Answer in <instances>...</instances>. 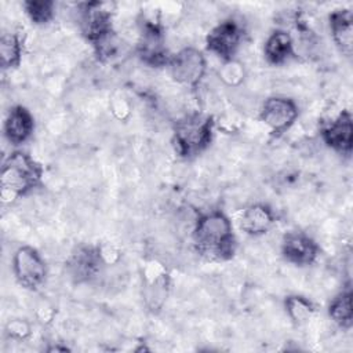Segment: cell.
Returning a JSON list of instances; mask_svg holds the SVG:
<instances>
[{"label": "cell", "instance_id": "12", "mask_svg": "<svg viewBox=\"0 0 353 353\" xmlns=\"http://www.w3.org/2000/svg\"><path fill=\"white\" fill-rule=\"evenodd\" d=\"M323 141L335 152L349 154L352 152L353 124L347 110L339 113L328 125L321 130Z\"/></svg>", "mask_w": 353, "mask_h": 353}, {"label": "cell", "instance_id": "13", "mask_svg": "<svg viewBox=\"0 0 353 353\" xmlns=\"http://www.w3.org/2000/svg\"><path fill=\"white\" fill-rule=\"evenodd\" d=\"M101 265L102 262L98 255V248L83 245L70 255L68 261V272L76 283L88 281L99 272Z\"/></svg>", "mask_w": 353, "mask_h": 353}, {"label": "cell", "instance_id": "7", "mask_svg": "<svg viewBox=\"0 0 353 353\" xmlns=\"http://www.w3.org/2000/svg\"><path fill=\"white\" fill-rule=\"evenodd\" d=\"M241 28L233 19H226L218 23L207 34L205 44L208 51L218 55L223 62L232 61L241 43Z\"/></svg>", "mask_w": 353, "mask_h": 353}, {"label": "cell", "instance_id": "6", "mask_svg": "<svg viewBox=\"0 0 353 353\" xmlns=\"http://www.w3.org/2000/svg\"><path fill=\"white\" fill-rule=\"evenodd\" d=\"M138 54L141 59L150 66L168 65L170 58L164 46L163 29L160 19L143 17L141 37L138 43Z\"/></svg>", "mask_w": 353, "mask_h": 353}, {"label": "cell", "instance_id": "19", "mask_svg": "<svg viewBox=\"0 0 353 353\" xmlns=\"http://www.w3.org/2000/svg\"><path fill=\"white\" fill-rule=\"evenodd\" d=\"M22 58V44L17 33H3L0 40V62L3 69L17 68Z\"/></svg>", "mask_w": 353, "mask_h": 353}, {"label": "cell", "instance_id": "8", "mask_svg": "<svg viewBox=\"0 0 353 353\" xmlns=\"http://www.w3.org/2000/svg\"><path fill=\"white\" fill-rule=\"evenodd\" d=\"M298 117L296 103L284 97H272L265 101L261 110V120L268 125L273 135L285 132Z\"/></svg>", "mask_w": 353, "mask_h": 353}, {"label": "cell", "instance_id": "10", "mask_svg": "<svg viewBox=\"0 0 353 353\" xmlns=\"http://www.w3.org/2000/svg\"><path fill=\"white\" fill-rule=\"evenodd\" d=\"M143 281H145V299L150 310H159L167 296V290L170 285V277L165 266L156 261H148L143 268Z\"/></svg>", "mask_w": 353, "mask_h": 353}, {"label": "cell", "instance_id": "14", "mask_svg": "<svg viewBox=\"0 0 353 353\" xmlns=\"http://www.w3.org/2000/svg\"><path fill=\"white\" fill-rule=\"evenodd\" d=\"M34 128L32 113L22 105L10 109L4 121V135L11 145H21L29 139Z\"/></svg>", "mask_w": 353, "mask_h": 353}, {"label": "cell", "instance_id": "20", "mask_svg": "<svg viewBox=\"0 0 353 353\" xmlns=\"http://www.w3.org/2000/svg\"><path fill=\"white\" fill-rule=\"evenodd\" d=\"M287 314L295 325L306 324L314 314V305L301 295H290L284 301Z\"/></svg>", "mask_w": 353, "mask_h": 353}, {"label": "cell", "instance_id": "2", "mask_svg": "<svg viewBox=\"0 0 353 353\" xmlns=\"http://www.w3.org/2000/svg\"><path fill=\"white\" fill-rule=\"evenodd\" d=\"M43 176L41 165L28 153L15 150L3 163L0 188L4 203H11L34 189Z\"/></svg>", "mask_w": 353, "mask_h": 353}, {"label": "cell", "instance_id": "4", "mask_svg": "<svg viewBox=\"0 0 353 353\" xmlns=\"http://www.w3.org/2000/svg\"><path fill=\"white\" fill-rule=\"evenodd\" d=\"M12 272L23 288L37 290L46 280L47 266L36 248L22 245L12 256Z\"/></svg>", "mask_w": 353, "mask_h": 353}, {"label": "cell", "instance_id": "15", "mask_svg": "<svg viewBox=\"0 0 353 353\" xmlns=\"http://www.w3.org/2000/svg\"><path fill=\"white\" fill-rule=\"evenodd\" d=\"M332 39L339 51L350 57L353 51V14L347 8L336 10L330 15Z\"/></svg>", "mask_w": 353, "mask_h": 353}, {"label": "cell", "instance_id": "17", "mask_svg": "<svg viewBox=\"0 0 353 353\" xmlns=\"http://www.w3.org/2000/svg\"><path fill=\"white\" fill-rule=\"evenodd\" d=\"M263 52L273 65H281L294 55V41L288 32L274 30L265 41Z\"/></svg>", "mask_w": 353, "mask_h": 353}, {"label": "cell", "instance_id": "25", "mask_svg": "<svg viewBox=\"0 0 353 353\" xmlns=\"http://www.w3.org/2000/svg\"><path fill=\"white\" fill-rule=\"evenodd\" d=\"M97 248H98V255H99V259H101L102 265L113 266V265H116V263L120 262V259H121V252H120L119 248L114 247L113 244L105 243V244L98 245Z\"/></svg>", "mask_w": 353, "mask_h": 353}, {"label": "cell", "instance_id": "1", "mask_svg": "<svg viewBox=\"0 0 353 353\" xmlns=\"http://www.w3.org/2000/svg\"><path fill=\"white\" fill-rule=\"evenodd\" d=\"M192 237L197 252L207 259L226 261L234 254L233 226L222 211H210L200 215L194 223Z\"/></svg>", "mask_w": 353, "mask_h": 353}, {"label": "cell", "instance_id": "11", "mask_svg": "<svg viewBox=\"0 0 353 353\" xmlns=\"http://www.w3.org/2000/svg\"><path fill=\"white\" fill-rule=\"evenodd\" d=\"M284 259L296 266L312 265L319 255V245L303 232H288L281 241Z\"/></svg>", "mask_w": 353, "mask_h": 353}, {"label": "cell", "instance_id": "24", "mask_svg": "<svg viewBox=\"0 0 353 353\" xmlns=\"http://www.w3.org/2000/svg\"><path fill=\"white\" fill-rule=\"evenodd\" d=\"M6 334L14 339H26L30 335V324L22 319H12L6 324Z\"/></svg>", "mask_w": 353, "mask_h": 353}, {"label": "cell", "instance_id": "5", "mask_svg": "<svg viewBox=\"0 0 353 353\" xmlns=\"http://www.w3.org/2000/svg\"><path fill=\"white\" fill-rule=\"evenodd\" d=\"M170 73L172 79L183 85H197L205 74L207 63L205 58L194 47H186L179 50L170 58Z\"/></svg>", "mask_w": 353, "mask_h": 353}, {"label": "cell", "instance_id": "9", "mask_svg": "<svg viewBox=\"0 0 353 353\" xmlns=\"http://www.w3.org/2000/svg\"><path fill=\"white\" fill-rule=\"evenodd\" d=\"M114 3L110 1H90L81 8V29L88 41H95L112 29V14Z\"/></svg>", "mask_w": 353, "mask_h": 353}, {"label": "cell", "instance_id": "18", "mask_svg": "<svg viewBox=\"0 0 353 353\" xmlns=\"http://www.w3.org/2000/svg\"><path fill=\"white\" fill-rule=\"evenodd\" d=\"M328 314L341 328L349 330L353 323L352 312V291L347 287L345 291L338 294L330 303Z\"/></svg>", "mask_w": 353, "mask_h": 353}, {"label": "cell", "instance_id": "23", "mask_svg": "<svg viewBox=\"0 0 353 353\" xmlns=\"http://www.w3.org/2000/svg\"><path fill=\"white\" fill-rule=\"evenodd\" d=\"M219 76L225 84L236 87V85L241 84V81L244 79V69L240 62L232 59V61H228L223 63L222 69L219 70Z\"/></svg>", "mask_w": 353, "mask_h": 353}, {"label": "cell", "instance_id": "3", "mask_svg": "<svg viewBox=\"0 0 353 353\" xmlns=\"http://www.w3.org/2000/svg\"><path fill=\"white\" fill-rule=\"evenodd\" d=\"M214 121L210 116L192 114L178 121L174 130L176 152L182 156L200 153L212 138Z\"/></svg>", "mask_w": 353, "mask_h": 353}, {"label": "cell", "instance_id": "21", "mask_svg": "<svg viewBox=\"0 0 353 353\" xmlns=\"http://www.w3.org/2000/svg\"><path fill=\"white\" fill-rule=\"evenodd\" d=\"M25 12L36 25H44L54 17V1L50 0H29L23 3Z\"/></svg>", "mask_w": 353, "mask_h": 353}, {"label": "cell", "instance_id": "16", "mask_svg": "<svg viewBox=\"0 0 353 353\" xmlns=\"http://www.w3.org/2000/svg\"><path fill=\"white\" fill-rule=\"evenodd\" d=\"M273 211L266 204H252L243 211L240 218V229L250 236L265 234L273 225Z\"/></svg>", "mask_w": 353, "mask_h": 353}, {"label": "cell", "instance_id": "22", "mask_svg": "<svg viewBox=\"0 0 353 353\" xmlns=\"http://www.w3.org/2000/svg\"><path fill=\"white\" fill-rule=\"evenodd\" d=\"M92 46L97 57L101 61H110L119 55L121 48V40L113 30H110L106 34L97 39L95 41H92Z\"/></svg>", "mask_w": 353, "mask_h": 353}]
</instances>
